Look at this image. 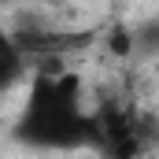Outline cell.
Returning <instances> with one entry per match:
<instances>
[{
    "mask_svg": "<svg viewBox=\"0 0 159 159\" xmlns=\"http://www.w3.org/2000/svg\"><path fill=\"white\" fill-rule=\"evenodd\" d=\"M59 59H41L15 137L34 148H78L93 141V115L81 107V81L74 70L56 67Z\"/></svg>",
    "mask_w": 159,
    "mask_h": 159,
    "instance_id": "6da1fadb",
    "label": "cell"
},
{
    "mask_svg": "<svg viewBox=\"0 0 159 159\" xmlns=\"http://www.w3.org/2000/svg\"><path fill=\"white\" fill-rule=\"evenodd\" d=\"M26 63H30V56H26V52H22V44L15 41L11 26H7V22H0V96L22 81Z\"/></svg>",
    "mask_w": 159,
    "mask_h": 159,
    "instance_id": "7a4b0ae2",
    "label": "cell"
},
{
    "mask_svg": "<svg viewBox=\"0 0 159 159\" xmlns=\"http://www.w3.org/2000/svg\"><path fill=\"white\" fill-rule=\"evenodd\" d=\"M107 48H111L115 56H129V52L137 48V41H133V30H129V26H115V30L107 34Z\"/></svg>",
    "mask_w": 159,
    "mask_h": 159,
    "instance_id": "3957f363",
    "label": "cell"
},
{
    "mask_svg": "<svg viewBox=\"0 0 159 159\" xmlns=\"http://www.w3.org/2000/svg\"><path fill=\"white\" fill-rule=\"evenodd\" d=\"M133 41H137V48H148V52H159V19H152V22H144L137 34H133Z\"/></svg>",
    "mask_w": 159,
    "mask_h": 159,
    "instance_id": "277c9868",
    "label": "cell"
},
{
    "mask_svg": "<svg viewBox=\"0 0 159 159\" xmlns=\"http://www.w3.org/2000/svg\"><path fill=\"white\" fill-rule=\"evenodd\" d=\"M4 4H11V0H0V7H4Z\"/></svg>",
    "mask_w": 159,
    "mask_h": 159,
    "instance_id": "5b68a950",
    "label": "cell"
}]
</instances>
